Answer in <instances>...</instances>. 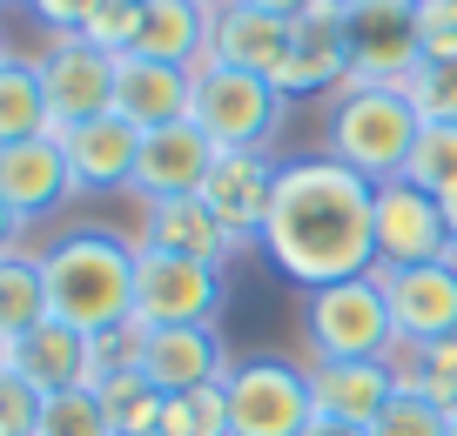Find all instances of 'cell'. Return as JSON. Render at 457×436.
I'll list each match as a JSON object with an SVG mask.
<instances>
[{"label": "cell", "mask_w": 457, "mask_h": 436, "mask_svg": "<svg viewBox=\"0 0 457 436\" xmlns=\"http://www.w3.org/2000/svg\"><path fill=\"white\" fill-rule=\"evenodd\" d=\"M262 249L303 289L370 276L377 268V182L343 169L337 155H303L276 169Z\"/></svg>", "instance_id": "1"}, {"label": "cell", "mask_w": 457, "mask_h": 436, "mask_svg": "<svg viewBox=\"0 0 457 436\" xmlns=\"http://www.w3.org/2000/svg\"><path fill=\"white\" fill-rule=\"evenodd\" d=\"M135 262L142 242L114 235V228H74L41 255L47 276V316L81 336H108V329L135 323Z\"/></svg>", "instance_id": "2"}, {"label": "cell", "mask_w": 457, "mask_h": 436, "mask_svg": "<svg viewBox=\"0 0 457 436\" xmlns=\"http://www.w3.org/2000/svg\"><path fill=\"white\" fill-rule=\"evenodd\" d=\"M417 128H424V114L411 108L403 87H350L329 108V155L357 169L363 182H397L411 169Z\"/></svg>", "instance_id": "3"}, {"label": "cell", "mask_w": 457, "mask_h": 436, "mask_svg": "<svg viewBox=\"0 0 457 436\" xmlns=\"http://www.w3.org/2000/svg\"><path fill=\"white\" fill-rule=\"evenodd\" d=\"M303 342L316 356H390L397 350V323H390L384 282L350 276L329 289H303Z\"/></svg>", "instance_id": "4"}, {"label": "cell", "mask_w": 457, "mask_h": 436, "mask_svg": "<svg viewBox=\"0 0 457 436\" xmlns=\"http://www.w3.org/2000/svg\"><path fill=\"white\" fill-rule=\"evenodd\" d=\"M283 108H289V95L270 74H243V68L209 61V68L195 74V108H188V121H195L215 148H262V141L283 128Z\"/></svg>", "instance_id": "5"}, {"label": "cell", "mask_w": 457, "mask_h": 436, "mask_svg": "<svg viewBox=\"0 0 457 436\" xmlns=\"http://www.w3.org/2000/svg\"><path fill=\"white\" fill-rule=\"evenodd\" d=\"M222 390H228V436H303L316 423L310 369L296 363H276V356L236 363Z\"/></svg>", "instance_id": "6"}, {"label": "cell", "mask_w": 457, "mask_h": 436, "mask_svg": "<svg viewBox=\"0 0 457 436\" xmlns=\"http://www.w3.org/2000/svg\"><path fill=\"white\" fill-rule=\"evenodd\" d=\"M222 316V268L188 255L142 249L135 262V323L142 329H195Z\"/></svg>", "instance_id": "7"}, {"label": "cell", "mask_w": 457, "mask_h": 436, "mask_svg": "<svg viewBox=\"0 0 457 436\" xmlns=\"http://www.w3.org/2000/svg\"><path fill=\"white\" fill-rule=\"evenodd\" d=\"M417 61H424L417 0H357L350 7V87H403Z\"/></svg>", "instance_id": "8"}, {"label": "cell", "mask_w": 457, "mask_h": 436, "mask_svg": "<svg viewBox=\"0 0 457 436\" xmlns=\"http://www.w3.org/2000/svg\"><path fill=\"white\" fill-rule=\"evenodd\" d=\"M114 68L121 54L81 41V34H54V47L41 54V95H47V128H81L95 114L114 108Z\"/></svg>", "instance_id": "9"}, {"label": "cell", "mask_w": 457, "mask_h": 436, "mask_svg": "<svg viewBox=\"0 0 457 436\" xmlns=\"http://www.w3.org/2000/svg\"><path fill=\"white\" fill-rule=\"evenodd\" d=\"M457 242L444 228V202L397 182H377V268H417V262H451Z\"/></svg>", "instance_id": "10"}, {"label": "cell", "mask_w": 457, "mask_h": 436, "mask_svg": "<svg viewBox=\"0 0 457 436\" xmlns=\"http://www.w3.org/2000/svg\"><path fill=\"white\" fill-rule=\"evenodd\" d=\"M135 369H142L162 396H188V390L222 383L236 363H228L215 323H195V329H142L135 323Z\"/></svg>", "instance_id": "11"}, {"label": "cell", "mask_w": 457, "mask_h": 436, "mask_svg": "<svg viewBox=\"0 0 457 436\" xmlns=\"http://www.w3.org/2000/svg\"><path fill=\"white\" fill-rule=\"evenodd\" d=\"M276 169L262 148H222L215 169L202 175L195 195L209 202V215L228 228L236 242H262V222H270V195H276Z\"/></svg>", "instance_id": "12"}, {"label": "cell", "mask_w": 457, "mask_h": 436, "mask_svg": "<svg viewBox=\"0 0 457 436\" xmlns=\"http://www.w3.org/2000/svg\"><path fill=\"white\" fill-rule=\"evenodd\" d=\"M377 282H384L397 342L457 336V255L451 262H417V268H377Z\"/></svg>", "instance_id": "13"}, {"label": "cell", "mask_w": 457, "mask_h": 436, "mask_svg": "<svg viewBox=\"0 0 457 436\" xmlns=\"http://www.w3.org/2000/svg\"><path fill=\"white\" fill-rule=\"evenodd\" d=\"M289 101L316 95V87H350V7L343 0H310L296 14V47H289V68L276 74Z\"/></svg>", "instance_id": "14"}, {"label": "cell", "mask_w": 457, "mask_h": 436, "mask_svg": "<svg viewBox=\"0 0 457 436\" xmlns=\"http://www.w3.org/2000/svg\"><path fill=\"white\" fill-rule=\"evenodd\" d=\"M390 396H397L390 356H316L310 363V403H316V416H329V423L370 430Z\"/></svg>", "instance_id": "15"}, {"label": "cell", "mask_w": 457, "mask_h": 436, "mask_svg": "<svg viewBox=\"0 0 457 436\" xmlns=\"http://www.w3.org/2000/svg\"><path fill=\"white\" fill-rule=\"evenodd\" d=\"M61 155H68V175L74 188H95V195H108V188H129L135 182V161H142V128L121 121V114H95V121L81 128H61Z\"/></svg>", "instance_id": "16"}, {"label": "cell", "mask_w": 457, "mask_h": 436, "mask_svg": "<svg viewBox=\"0 0 457 436\" xmlns=\"http://www.w3.org/2000/svg\"><path fill=\"white\" fill-rule=\"evenodd\" d=\"M188 108H195V74L188 68L121 54V68H114V114H121V121H135L142 135H155V128L188 121Z\"/></svg>", "instance_id": "17"}, {"label": "cell", "mask_w": 457, "mask_h": 436, "mask_svg": "<svg viewBox=\"0 0 457 436\" xmlns=\"http://www.w3.org/2000/svg\"><path fill=\"white\" fill-rule=\"evenodd\" d=\"M215 148L209 135H202L195 121H175V128H155V135H142V161H135V195L142 202H162V195H195L202 175L215 169Z\"/></svg>", "instance_id": "18"}, {"label": "cell", "mask_w": 457, "mask_h": 436, "mask_svg": "<svg viewBox=\"0 0 457 436\" xmlns=\"http://www.w3.org/2000/svg\"><path fill=\"white\" fill-rule=\"evenodd\" d=\"M289 47H296V21L283 14H262V7H243L228 0L215 7V34H209V54L222 68H243V74H283L289 68Z\"/></svg>", "instance_id": "19"}, {"label": "cell", "mask_w": 457, "mask_h": 436, "mask_svg": "<svg viewBox=\"0 0 457 436\" xmlns=\"http://www.w3.org/2000/svg\"><path fill=\"white\" fill-rule=\"evenodd\" d=\"M74 188L68 175V155H61V135L47 128V135L34 141H14V148H0V202L21 215V222H34V215L61 209Z\"/></svg>", "instance_id": "20"}, {"label": "cell", "mask_w": 457, "mask_h": 436, "mask_svg": "<svg viewBox=\"0 0 457 436\" xmlns=\"http://www.w3.org/2000/svg\"><path fill=\"white\" fill-rule=\"evenodd\" d=\"M142 249L188 255V262H215L222 268L243 242L215 222L202 195H162V202H142Z\"/></svg>", "instance_id": "21"}, {"label": "cell", "mask_w": 457, "mask_h": 436, "mask_svg": "<svg viewBox=\"0 0 457 436\" xmlns=\"http://www.w3.org/2000/svg\"><path fill=\"white\" fill-rule=\"evenodd\" d=\"M209 34H215V7H202V0H148L129 54L169 61V68L202 74V68L215 61V54H209Z\"/></svg>", "instance_id": "22"}, {"label": "cell", "mask_w": 457, "mask_h": 436, "mask_svg": "<svg viewBox=\"0 0 457 436\" xmlns=\"http://www.w3.org/2000/svg\"><path fill=\"white\" fill-rule=\"evenodd\" d=\"M7 369H14V376L28 383L34 396L81 390V383H87V336L47 316L41 329H28V336H14V342H7Z\"/></svg>", "instance_id": "23"}, {"label": "cell", "mask_w": 457, "mask_h": 436, "mask_svg": "<svg viewBox=\"0 0 457 436\" xmlns=\"http://www.w3.org/2000/svg\"><path fill=\"white\" fill-rule=\"evenodd\" d=\"M47 135V95H41V61L0 54V148Z\"/></svg>", "instance_id": "24"}, {"label": "cell", "mask_w": 457, "mask_h": 436, "mask_svg": "<svg viewBox=\"0 0 457 436\" xmlns=\"http://www.w3.org/2000/svg\"><path fill=\"white\" fill-rule=\"evenodd\" d=\"M390 369H397V390L424 396V403H437V409H457V336L397 342V350H390Z\"/></svg>", "instance_id": "25"}, {"label": "cell", "mask_w": 457, "mask_h": 436, "mask_svg": "<svg viewBox=\"0 0 457 436\" xmlns=\"http://www.w3.org/2000/svg\"><path fill=\"white\" fill-rule=\"evenodd\" d=\"M47 323V276H41V255H7L0 262V336L14 342L28 329Z\"/></svg>", "instance_id": "26"}, {"label": "cell", "mask_w": 457, "mask_h": 436, "mask_svg": "<svg viewBox=\"0 0 457 436\" xmlns=\"http://www.w3.org/2000/svg\"><path fill=\"white\" fill-rule=\"evenodd\" d=\"M403 182L424 188V195H451L457 188V121H424L417 128V148H411Z\"/></svg>", "instance_id": "27"}, {"label": "cell", "mask_w": 457, "mask_h": 436, "mask_svg": "<svg viewBox=\"0 0 457 436\" xmlns=\"http://www.w3.org/2000/svg\"><path fill=\"white\" fill-rule=\"evenodd\" d=\"M34 436H121L95 390H61V396H41V423Z\"/></svg>", "instance_id": "28"}, {"label": "cell", "mask_w": 457, "mask_h": 436, "mask_svg": "<svg viewBox=\"0 0 457 436\" xmlns=\"http://www.w3.org/2000/svg\"><path fill=\"white\" fill-rule=\"evenodd\" d=\"M162 436H228V390L209 383V390H188L162 403Z\"/></svg>", "instance_id": "29"}, {"label": "cell", "mask_w": 457, "mask_h": 436, "mask_svg": "<svg viewBox=\"0 0 457 436\" xmlns=\"http://www.w3.org/2000/svg\"><path fill=\"white\" fill-rule=\"evenodd\" d=\"M403 95H411V108L424 114V121H457V54L417 61V74L403 81Z\"/></svg>", "instance_id": "30"}, {"label": "cell", "mask_w": 457, "mask_h": 436, "mask_svg": "<svg viewBox=\"0 0 457 436\" xmlns=\"http://www.w3.org/2000/svg\"><path fill=\"white\" fill-rule=\"evenodd\" d=\"M370 436H451V409H437V403H424V396L397 390L384 403V416L370 423Z\"/></svg>", "instance_id": "31"}, {"label": "cell", "mask_w": 457, "mask_h": 436, "mask_svg": "<svg viewBox=\"0 0 457 436\" xmlns=\"http://www.w3.org/2000/svg\"><path fill=\"white\" fill-rule=\"evenodd\" d=\"M135 28H142V0H95V14L81 21V41L108 47V54H129Z\"/></svg>", "instance_id": "32"}, {"label": "cell", "mask_w": 457, "mask_h": 436, "mask_svg": "<svg viewBox=\"0 0 457 436\" xmlns=\"http://www.w3.org/2000/svg\"><path fill=\"white\" fill-rule=\"evenodd\" d=\"M34 423H41V396L7 369L0 376V436H34Z\"/></svg>", "instance_id": "33"}, {"label": "cell", "mask_w": 457, "mask_h": 436, "mask_svg": "<svg viewBox=\"0 0 457 436\" xmlns=\"http://www.w3.org/2000/svg\"><path fill=\"white\" fill-rule=\"evenodd\" d=\"M34 14H41L54 34H81V21L95 14V0H34Z\"/></svg>", "instance_id": "34"}, {"label": "cell", "mask_w": 457, "mask_h": 436, "mask_svg": "<svg viewBox=\"0 0 457 436\" xmlns=\"http://www.w3.org/2000/svg\"><path fill=\"white\" fill-rule=\"evenodd\" d=\"M21 228H28V222H21V215L0 202V262H7V255H21Z\"/></svg>", "instance_id": "35"}, {"label": "cell", "mask_w": 457, "mask_h": 436, "mask_svg": "<svg viewBox=\"0 0 457 436\" xmlns=\"http://www.w3.org/2000/svg\"><path fill=\"white\" fill-rule=\"evenodd\" d=\"M243 7H262V14H283V21H296L310 0H243Z\"/></svg>", "instance_id": "36"}, {"label": "cell", "mask_w": 457, "mask_h": 436, "mask_svg": "<svg viewBox=\"0 0 457 436\" xmlns=\"http://www.w3.org/2000/svg\"><path fill=\"white\" fill-rule=\"evenodd\" d=\"M303 436H370V430H357V423H329V416H316Z\"/></svg>", "instance_id": "37"}, {"label": "cell", "mask_w": 457, "mask_h": 436, "mask_svg": "<svg viewBox=\"0 0 457 436\" xmlns=\"http://www.w3.org/2000/svg\"><path fill=\"white\" fill-rule=\"evenodd\" d=\"M444 202V228H451V242H457V188H451V195H437Z\"/></svg>", "instance_id": "38"}, {"label": "cell", "mask_w": 457, "mask_h": 436, "mask_svg": "<svg viewBox=\"0 0 457 436\" xmlns=\"http://www.w3.org/2000/svg\"><path fill=\"white\" fill-rule=\"evenodd\" d=\"M0 376H7V336H0Z\"/></svg>", "instance_id": "39"}, {"label": "cell", "mask_w": 457, "mask_h": 436, "mask_svg": "<svg viewBox=\"0 0 457 436\" xmlns=\"http://www.w3.org/2000/svg\"><path fill=\"white\" fill-rule=\"evenodd\" d=\"M202 7H228V0H202Z\"/></svg>", "instance_id": "40"}, {"label": "cell", "mask_w": 457, "mask_h": 436, "mask_svg": "<svg viewBox=\"0 0 457 436\" xmlns=\"http://www.w3.org/2000/svg\"><path fill=\"white\" fill-rule=\"evenodd\" d=\"M451 436H457V409H451Z\"/></svg>", "instance_id": "41"}, {"label": "cell", "mask_w": 457, "mask_h": 436, "mask_svg": "<svg viewBox=\"0 0 457 436\" xmlns=\"http://www.w3.org/2000/svg\"><path fill=\"white\" fill-rule=\"evenodd\" d=\"M148 436H162V430H148Z\"/></svg>", "instance_id": "42"}, {"label": "cell", "mask_w": 457, "mask_h": 436, "mask_svg": "<svg viewBox=\"0 0 457 436\" xmlns=\"http://www.w3.org/2000/svg\"><path fill=\"white\" fill-rule=\"evenodd\" d=\"M0 54H7V47H0Z\"/></svg>", "instance_id": "43"}, {"label": "cell", "mask_w": 457, "mask_h": 436, "mask_svg": "<svg viewBox=\"0 0 457 436\" xmlns=\"http://www.w3.org/2000/svg\"><path fill=\"white\" fill-rule=\"evenodd\" d=\"M142 7H148V0H142Z\"/></svg>", "instance_id": "44"}]
</instances>
